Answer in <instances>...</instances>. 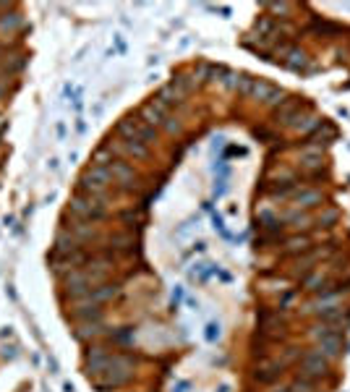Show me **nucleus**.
<instances>
[{
    "label": "nucleus",
    "mask_w": 350,
    "mask_h": 392,
    "mask_svg": "<svg viewBox=\"0 0 350 392\" xmlns=\"http://www.w3.org/2000/svg\"><path fill=\"white\" fill-rule=\"evenodd\" d=\"M303 369H306L309 376L324 374L327 364H324V358H322V351H319V353H309V356H306V364H303Z\"/></svg>",
    "instance_id": "2"
},
{
    "label": "nucleus",
    "mask_w": 350,
    "mask_h": 392,
    "mask_svg": "<svg viewBox=\"0 0 350 392\" xmlns=\"http://www.w3.org/2000/svg\"><path fill=\"white\" fill-rule=\"evenodd\" d=\"M322 351H324L327 356H337V351H340V337H337V335L324 337V340H322Z\"/></svg>",
    "instance_id": "3"
},
{
    "label": "nucleus",
    "mask_w": 350,
    "mask_h": 392,
    "mask_svg": "<svg viewBox=\"0 0 350 392\" xmlns=\"http://www.w3.org/2000/svg\"><path fill=\"white\" fill-rule=\"evenodd\" d=\"M254 92H256V97L259 100H264V102H277L280 97H282V89H277V86H272V84H264V81H259V84H254Z\"/></svg>",
    "instance_id": "1"
},
{
    "label": "nucleus",
    "mask_w": 350,
    "mask_h": 392,
    "mask_svg": "<svg viewBox=\"0 0 350 392\" xmlns=\"http://www.w3.org/2000/svg\"><path fill=\"white\" fill-rule=\"evenodd\" d=\"M303 66H306V53H298V50H293V53H290V60H287V68L298 71V68H303Z\"/></svg>",
    "instance_id": "4"
}]
</instances>
